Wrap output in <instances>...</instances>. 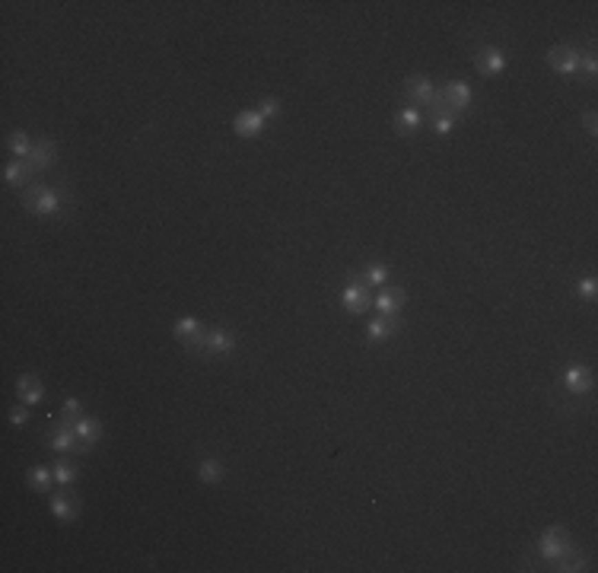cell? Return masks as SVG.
Here are the masks:
<instances>
[{"label": "cell", "instance_id": "6da1fadb", "mask_svg": "<svg viewBox=\"0 0 598 573\" xmlns=\"http://www.w3.org/2000/svg\"><path fill=\"white\" fill-rule=\"evenodd\" d=\"M25 208L35 210V214L54 217V214H61V194L54 188H45V185H32V188L25 191Z\"/></svg>", "mask_w": 598, "mask_h": 573}, {"label": "cell", "instance_id": "7a4b0ae2", "mask_svg": "<svg viewBox=\"0 0 598 573\" xmlns=\"http://www.w3.org/2000/svg\"><path fill=\"white\" fill-rule=\"evenodd\" d=\"M373 303L375 299H373V293H369V287H366L360 277H350L347 287H344V306H347V312L360 316V312H366Z\"/></svg>", "mask_w": 598, "mask_h": 573}, {"label": "cell", "instance_id": "3957f363", "mask_svg": "<svg viewBox=\"0 0 598 573\" xmlns=\"http://www.w3.org/2000/svg\"><path fill=\"white\" fill-rule=\"evenodd\" d=\"M570 548H573V545H570V535H566L564 529H548L538 541V551L548 557V561H557V557L566 554Z\"/></svg>", "mask_w": 598, "mask_h": 573}, {"label": "cell", "instance_id": "277c9868", "mask_svg": "<svg viewBox=\"0 0 598 573\" xmlns=\"http://www.w3.org/2000/svg\"><path fill=\"white\" fill-rule=\"evenodd\" d=\"M45 440H48L51 449H58V452H83V446H80V440H76V430L70 424L54 427Z\"/></svg>", "mask_w": 598, "mask_h": 573}, {"label": "cell", "instance_id": "5b68a950", "mask_svg": "<svg viewBox=\"0 0 598 573\" xmlns=\"http://www.w3.org/2000/svg\"><path fill=\"white\" fill-rule=\"evenodd\" d=\"M204 328L198 325V319H178L175 322V338L182 341V344H188V348H198L204 350Z\"/></svg>", "mask_w": 598, "mask_h": 573}, {"label": "cell", "instance_id": "8992f818", "mask_svg": "<svg viewBox=\"0 0 598 573\" xmlns=\"http://www.w3.org/2000/svg\"><path fill=\"white\" fill-rule=\"evenodd\" d=\"M548 64L560 74H576L579 70V51L573 48H550L548 51Z\"/></svg>", "mask_w": 598, "mask_h": 573}, {"label": "cell", "instance_id": "52a82bcc", "mask_svg": "<svg viewBox=\"0 0 598 573\" xmlns=\"http://www.w3.org/2000/svg\"><path fill=\"white\" fill-rule=\"evenodd\" d=\"M407 102H411V105H430V99H433V83L430 80H426V77H411V80H407Z\"/></svg>", "mask_w": 598, "mask_h": 573}, {"label": "cell", "instance_id": "ba28073f", "mask_svg": "<svg viewBox=\"0 0 598 573\" xmlns=\"http://www.w3.org/2000/svg\"><path fill=\"white\" fill-rule=\"evenodd\" d=\"M74 430H76V440H80L83 452H90V449L99 443V436H102L99 421H90V417H80V421H74Z\"/></svg>", "mask_w": 598, "mask_h": 573}, {"label": "cell", "instance_id": "9c48e42d", "mask_svg": "<svg viewBox=\"0 0 598 573\" xmlns=\"http://www.w3.org/2000/svg\"><path fill=\"white\" fill-rule=\"evenodd\" d=\"M233 128H236V134H239V137H258V134H261V128H265V118L258 115V112H239V115H236V121H233Z\"/></svg>", "mask_w": 598, "mask_h": 573}, {"label": "cell", "instance_id": "30bf717a", "mask_svg": "<svg viewBox=\"0 0 598 573\" xmlns=\"http://www.w3.org/2000/svg\"><path fill=\"white\" fill-rule=\"evenodd\" d=\"M51 513L58 516L61 523H70V519H76V500L67 490H61V494L51 497Z\"/></svg>", "mask_w": 598, "mask_h": 573}, {"label": "cell", "instance_id": "8fae6325", "mask_svg": "<svg viewBox=\"0 0 598 573\" xmlns=\"http://www.w3.org/2000/svg\"><path fill=\"white\" fill-rule=\"evenodd\" d=\"M35 169L29 166V159H13L7 169H3V179H7V185H13V188H23L25 182H29V175H32Z\"/></svg>", "mask_w": 598, "mask_h": 573}, {"label": "cell", "instance_id": "7c38bea8", "mask_svg": "<svg viewBox=\"0 0 598 573\" xmlns=\"http://www.w3.org/2000/svg\"><path fill=\"white\" fill-rule=\"evenodd\" d=\"M442 92H446V99H448V105H452V112H462V108L471 102V86L462 83V80H452V83H448Z\"/></svg>", "mask_w": 598, "mask_h": 573}, {"label": "cell", "instance_id": "4fadbf2b", "mask_svg": "<svg viewBox=\"0 0 598 573\" xmlns=\"http://www.w3.org/2000/svg\"><path fill=\"white\" fill-rule=\"evenodd\" d=\"M233 344H236L233 332H223V328L204 334V350H210V354H226V350H233Z\"/></svg>", "mask_w": 598, "mask_h": 573}, {"label": "cell", "instance_id": "5bb4252c", "mask_svg": "<svg viewBox=\"0 0 598 573\" xmlns=\"http://www.w3.org/2000/svg\"><path fill=\"white\" fill-rule=\"evenodd\" d=\"M566 389L576 392V395L589 392L592 389V373L586 370V366H570V370H566Z\"/></svg>", "mask_w": 598, "mask_h": 573}, {"label": "cell", "instance_id": "9a60e30c", "mask_svg": "<svg viewBox=\"0 0 598 573\" xmlns=\"http://www.w3.org/2000/svg\"><path fill=\"white\" fill-rule=\"evenodd\" d=\"M17 392H19V399L23 401H29V405H39L42 401V382L35 379V376H19V382H17Z\"/></svg>", "mask_w": 598, "mask_h": 573}, {"label": "cell", "instance_id": "2e32d148", "mask_svg": "<svg viewBox=\"0 0 598 573\" xmlns=\"http://www.w3.org/2000/svg\"><path fill=\"white\" fill-rule=\"evenodd\" d=\"M477 64H481L484 74H499V70L506 67V54L499 48H484L481 54H477Z\"/></svg>", "mask_w": 598, "mask_h": 573}, {"label": "cell", "instance_id": "e0dca14e", "mask_svg": "<svg viewBox=\"0 0 598 573\" xmlns=\"http://www.w3.org/2000/svg\"><path fill=\"white\" fill-rule=\"evenodd\" d=\"M51 163H54V143H51V141L35 143L32 153H29V166H32V169H48Z\"/></svg>", "mask_w": 598, "mask_h": 573}, {"label": "cell", "instance_id": "ac0fdd59", "mask_svg": "<svg viewBox=\"0 0 598 573\" xmlns=\"http://www.w3.org/2000/svg\"><path fill=\"white\" fill-rule=\"evenodd\" d=\"M401 303H404V296H401V293L382 290V293H379V299H375V309H379L382 316H395V312L401 309Z\"/></svg>", "mask_w": 598, "mask_h": 573}, {"label": "cell", "instance_id": "d6986e66", "mask_svg": "<svg viewBox=\"0 0 598 573\" xmlns=\"http://www.w3.org/2000/svg\"><path fill=\"white\" fill-rule=\"evenodd\" d=\"M398 128L401 131H417V128H420V108L417 105H411V102H404V105H401V112H398Z\"/></svg>", "mask_w": 598, "mask_h": 573}, {"label": "cell", "instance_id": "ffe728a7", "mask_svg": "<svg viewBox=\"0 0 598 573\" xmlns=\"http://www.w3.org/2000/svg\"><path fill=\"white\" fill-rule=\"evenodd\" d=\"M398 325H395V319L391 316H382V319H373L369 322V341H385L391 332H395Z\"/></svg>", "mask_w": 598, "mask_h": 573}, {"label": "cell", "instance_id": "44dd1931", "mask_svg": "<svg viewBox=\"0 0 598 573\" xmlns=\"http://www.w3.org/2000/svg\"><path fill=\"white\" fill-rule=\"evenodd\" d=\"M198 474H200V481L214 484V481H220V478H223V465H220L216 459H204V462L198 465Z\"/></svg>", "mask_w": 598, "mask_h": 573}, {"label": "cell", "instance_id": "7402d4cb", "mask_svg": "<svg viewBox=\"0 0 598 573\" xmlns=\"http://www.w3.org/2000/svg\"><path fill=\"white\" fill-rule=\"evenodd\" d=\"M74 478H76V468L70 465L67 459H58V462H54V481H58L61 487H70Z\"/></svg>", "mask_w": 598, "mask_h": 573}, {"label": "cell", "instance_id": "603a6c76", "mask_svg": "<svg viewBox=\"0 0 598 573\" xmlns=\"http://www.w3.org/2000/svg\"><path fill=\"white\" fill-rule=\"evenodd\" d=\"M10 153L17 159H29V153H32V143H29V137H25L23 131H17L13 137H10Z\"/></svg>", "mask_w": 598, "mask_h": 573}, {"label": "cell", "instance_id": "cb8c5ba5", "mask_svg": "<svg viewBox=\"0 0 598 573\" xmlns=\"http://www.w3.org/2000/svg\"><path fill=\"white\" fill-rule=\"evenodd\" d=\"M385 281H389V271H385V265H369L363 271V283H366V287H385Z\"/></svg>", "mask_w": 598, "mask_h": 573}, {"label": "cell", "instance_id": "d4e9b609", "mask_svg": "<svg viewBox=\"0 0 598 573\" xmlns=\"http://www.w3.org/2000/svg\"><path fill=\"white\" fill-rule=\"evenodd\" d=\"M29 487L32 490H48L51 487V472L45 465H35L32 472H29Z\"/></svg>", "mask_w": 598, "mask_h": 573}, {"label": "cell", "instance_id": "484cf974", "mask_svg": "<svg viewBox=\"0 0 598 573\" xmlns=\"http://www.w3.org/2000/svg\"><path fill=\"white\" fill-rule=\"evenodd\" d=\"M80 417H83V405L76 399H67L64 401V421L70 424V421H80Z\"/></svg>", "mask_w": 598, "mask_h": 573}, {"label": "cell", "instance_id": "4316f807", "mask_svg": "<svg viewBox=\"0 0 598 573\" xmlns=\"http://www.w3.org/2000/svg\"><path fill=\"white\" fill-rule=\"evenodd\" d=\"M258 115H261V118H277V115H280V99H261V105H258Z\"/></svg>", "mask_w": 598, "mask_h": 573}, {"label": "cell", "instance_id": "83f0119b", "mask_svg": "<svg viewBox=\"0 0 598 573\" xmlns=\"http://www.w3.org/2000/svg\"><path fill=\"white\" fill-rule=\"evenodd\" d=\"M579 67L586 70V74H595V70H598L595 54H592V51H589V54H579Z\"/></svg>", "mask_w": 598, "mask_h": 573}, {"label": "cell", "instance_id": "f1b7e54d", "mask_svg": "<svg viewBox=\"0 0 598 573\" xmlns=\"http://www.w3.org/2000/svg\"><path fill=\"white\" fill-rule=\"evenodd\" d=\"M452 128H455V118L452 115L436 118V134H452Z\"/></svg>", "mask_w": 598, "mask_h": 573}, {"label": "cell", "instance_id": "f546056e", "mask_svg": "<svg viewBox=\"0 0 598 573\" xmlns=\"http://www.w3.org/2000/svg\"><path fill=\"white\" fill-rule=\"evenodd\" d=\"M10 421L17 427H23L25 421H29V411H25V408H13V411H10Z\"/></svg>", "mask_w": 598, "mask_h": 573}, {"label": "cell", "instance_id": "4dcf8cb0", "mask_svg": "<svg viewBox=\"0 0 598 573\" xmlns=\"http://www.w3.org/2000/svg\"><path fill=\"white\" fill-rule=\"evenodd\" d=\"M579 293L582 296H595V277H586V281H579Z\"/></svg>", "mask_w": 598, "mask_h": 573}]
</instances>
